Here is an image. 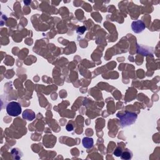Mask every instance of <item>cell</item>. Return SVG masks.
I'll return each mask as SVG.
<instances>
[{"label": "cell", "instance_id": "obj_5", "mask_svg": "<svg viewBox=\"0 0 160 160\" xmlns=\"http://www.w3.org/2000/svg\"><path fill=\"white\" fill-rule=\"evenodd\" d=\"M82 143H83V147H84L85 148H87V149L92 148L93 147V144H94L93 139L91 138L85 137L83 139Z\"/></svg>", "mask_w": 160, "mask_h": 160}, {"label": "cell", "instance_id": "obj_2", "mask_svg": "<svg viewBox=\"0 0 160 160\" xmlns=\"http://www.w3.org/2000/svg\"><path fill=\"white\" fill-rule=\"evenodd\" d=\"M118 116L121 118V123L123 126H126V125L133 123L132 122H131V120L135 121L137 118V115L136 114L129 113H127L126 115H122L121 116L118 115Z\"/></svg>", "mask_w": 160, "mask_h": 160}, {"label": "cell", "instance_id": "obj_7", "mask_svg": "<svg viewBox=\"0 0 160 160\" xmlns=\"http://www.w3.org/2000/svg\"><path fill=\"white\" fill-rule=\"evenodd\" d=\"M122 150H121V148H118L116 149V150L114 152V155H115L116 156H121V154H122Z\"/></svg>", "mask_w": 160, "mask_h": 160}, {"label": "cell", "instance_id": "obj_6", "mask_svg": "<svg viewBox=\"0 0 160 160\" xmlns=\"http://www.w3.org/2000/svg\"><path fill=\"white\" fill-rule=\"evenodd\" d=\"M121 158L123 159H125V160H127V159H129L132 158V154L130 151H128V150H125L124 152L122 153V154L121 155Z\"/></svg>", "mask_w": 160, "mask_h": 160}, {"label": "cell", "instance_id": "obj_3", "mask_svg": "<svg viewBox=\"0 0 160 160\" xmlns=\"http://www.w3.org/2000/svg\"><path fill=\"white\" fill-rule=\"evenodd\" d=\"M131 27L133 31L136 33H139L140 32H142L146 28L144 23L142 22V21H140V20H138V21H136V22H133V23H132L131 25Z\"/></svg>", "mask_w": 160, "mask_h": 160}, {"label": "cell", "instance_id": "obj_8", "mask_svg": "<svg viewBox=\"0 0 160 160\" xmlns=\"http://www.w3.org/2000/svg\"><path fill=\"white\" fill-rule=\"evenodd\" d=\"M66 129L68 131H71L73 130V125L70 123H69L67 124L66 126Z\"/></svg>", "mask_w": 160, "mask_h": 160}, {"label": "cell", "instance_id": "obj_1", "mask_svg": "<svg viewBox=\"0 0 160 160\" xmlns=\"http://www.w3.org/2000/svg\"><path fill=\"white\" fill-rule=\"evenodd\" d=\"M7 113L11 116H18L22 113V106L16 101H11L6 106Z\"/></svg>", "mask_w": 160, "mask_h": 160}, {"label": "cell", "instance_id": "obj_4", "mask_svg": "<svg viewBox=\"0 0 160 160\" xmlns=\"http://www.w3.org/2000/svg\"><path fill=\"white\" fill-rule=\"evenodd\" d=\"M35 113L34 111L30 109H26L23 113V118L25 120L28 121H32L35 118Z\"/></svg>", "mask_w": 160, "mask_h": 160}]
</instances>
